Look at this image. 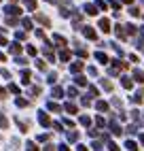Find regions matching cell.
<instances>
[{
    "mask_svg": "<svg viewBox=\"0 0 144 151\" xmlns=\"http://www.w3.org/2000/svg\"><path fill=\"white\" fill-rule=\"evenodd\" d=\"M21 26H24L26 30H30V28H32V22H30V19H21Z\"/></svg>",
    "mask_w": 144,
    "mask_h": 151,
    "instance_id": "cb8c5ba5",
    "label": "cell"
},
{
    "mask_svg": "<svg viewBox=\"0 0 144 151\" xmlns=\"http://www.w3.org/2000/svg\"><path fill=\"white\" fill-rule=\"evenodd\" d=\"M81 124H83V126H89V124H91V119H89L87 115H83V117H81Z\"/></svg>",
    "mask_w": 144,
    "mask_h": 151,
    "instance_id": "4316f807",
    "label": "cell"
},
{
    "mask_svg": "<svg viewBox=\"0 0 144 151\" xmlns=\"http://www.w3.org/2000/svg\"><path fill=\"white\" fill-rule=\"evenodd\" d=\"M68 96L74 98V96H76V87H68Z\"/></svg>",
    "mask_w": 144,
    "mask_h": 151,
    "instance_id": "1f68e13d",
    "label": "cell"
},
{
    "mask_svg": "<svg viewBox=\"0 0 144 151\" xmlns=\"http://www.w3.org/2000/svg\"><path fill=\"white\" fill-rule=\"evenodd\" d=\"M26 147H28V151H38V147H36V145L32 143V140H30V143H28Z\"/></svg>",
    "mask_w": 144,
    "mask_h": 151,
    "instance_id": "83f0119b",
    "label": "cell"
},
{
    "mask_svg": "<svg viewBox=\"0 0 144 151\" xmlns=\"http://www.w3.org/2000/svg\"><path fill=\"white\" fill-rule=\"evenodd\" d=\"M110 130H112V134H121V126H119L117 122H112V124H110Z\"/></svg>",
    "mask_w": 144,
    "mask_h": 151,
    "instance_id": "8fae6325",
    "label": "cell"
},
{
    "mask_svg": "<svg viewBox=\"0 0 144 151\" xmlns=\"http://www.w3.org/2000/svg\"><path fill=\"white\" fill-rule=\"evenodd\" d=\"M38 94H40V87H38V85H36V87H32V89H30V96H34V98H36Z\"/></svg>",
    "mask_w": 144,
    "mask_h": 151,
    "instance_id": "603a6c76",
    "label": "cell"
},
{
    "mask_svg": "<svg viewBox=\"0 0 144 151\" xmlns=\"http://www.w3.org/2000/svg\"><path fill=\"white\" fill-rule=\"evenodd\" d=\"M102 87H104V89H112V85L108 81H102Z\"/></svg>",
    "mask_w": 144,
    "mask_h": 151,
    "instance_id": "8d00e7d4",
    "label": "cell"
},
{
    "mask_svg": "<svg viewBox=\"0 0 144 151\" xmlns=\"http://www.w3.org/2000/svg\"><path fill=\"white\" fill-rule=\"evenodd\" d=\"M36 22H40L43 26H51V22H49V17H45V15H36Z\"/></svg>",
    "mask_w": 144,
    "mask_h": 151,
    "instance_id": "8992f818",
    "label": "cell"
},
{
    "mask_svg": "<svg viewBox=\"0 0 144 151\" xmlns=\"http://www.w3.org/2000/svg\"><path fill=\"white\" fill-rule=\"evenodd\" d=\"M81 70H83V62H74L70 66V73H81Z\"/></svg>",
    "mask_w": 144,
    "mask_h": 151,
    "instance_id": "7a4b0ae2",
    "label": "cell"
},
{
    "mask_svg": "<svg viewBox=\"0 0 144 151\" xmlns=\"http://www.w3.org/2000/svg\"><path fill=\"white\" fill-rule=\"evenodd\" d=\"M59 151H70V149H68L66 145H59Z\"/></svg>",
    "mask_w": 144,
    "mask_h": 151,
    "instance_id": "ab89813d",
    "label": "cell"
},
{
    "mask_svg": "<svg viewBox=\"0 0 144 151\" xmlns=\"http://www.w3.org/2000/svg\"><path fill=\"white\" fill-rule=\"evenodd\" d=\"M76 138H78V132H68V140H72V143H74Z\"/></svg>",
    "mask_w": 144,
    "mask_h": 151,
    "instance_id": "d4e9b609",
    "label": "cell"
},
{
    "mask_svg": "<svg viewBox=\"0 0 144 151\" xmlns=\"http://www.w3.org/2000/svg\"><path fill=\"white\" fill-rule=\"evenodd\" d=\"M17 106H28V100H24V98H17Z\"/></svg>",
    "mask_w": 144,
    "mask_h": 151,
    "instance_id": "d6a6232c",
    "label": "cell"
},
{
    "mask_svg": "<svg viewBox=\"0 0 144 151\" xmlns=\"http://www.w3.org/2000/svg\"><path fill=\"white\" fill-rule=\"evenodd\" d=\"M28 9H30V11H36V2H34V0H26V2H24Z\"/></svg>",
    "mask_w": 144,
    "mask_h": 151,
    "instance_id": "ac0fdd59",
    "label": "cell"
},
{
    "mask_svg": "<svg viewBox=\"0 0 144 151\" xmlns=\"http://www.w3.org/2000/svg\"><path fill=\"white\" fill-rule=\"evenodd\" d=\"M4 13H6V15H17V13H19V9L13 6V4H9V6L4 9Z\"/></svg>",
    "mask_w": 144,
    "mask_h": 151,
    "instance_id": "3957f363",
    "label": "cell"
},
{
    "mask_svg": "<svg viewBox=\"0 0 144 151\" xmlns=\"http://www.w3.org/2000/svg\"><path fill=\"white\" fill-rule=\"evenodd\" d=\"M85 13H89V15H96V13H98V9H96L93 4H87V6H85Z\"/></svg>",
    "mask_w": 144,
    "mask_h": 151,
    "instance_id": "4fadbf2b",
    "label": "cell"
},
{
    "mask_svg": "<svg viewBox=\"0 0 144 151\" xmlns=\"http://www.w3.org/2000/svg\"><path fill=\"white\" fill-rule=\"evenodd\" d=\"M19 51H21V45H17V43H11V53H19Z\"/></svg>",
    "mask_w": 144,
    "mask_h": 151,
    "instance_id": "9a60e30c",
    "label": "cell"
},
{
    "mask_svg": "<svg viewBox=\"0 0 144 151\" xmlns=\"http://www.w3.org/2000/svg\"><path fill=\"white\" fill-rule=\"evenodd\" d=\"M140 140H142V145H144V134H142V136H140Z\"/></svg>",
    "mask_w": 144,
    "mask_h": 151,
    "instance_id": "f6af8a7d",
    "label": "cell"
},
{
    "mask_svg": "<svg viewBox=\"0 0 144 151\" xmlns=\"http://www.w3.org/2000/svg\"><path fill=\"white\" fill-rule=\"evenodd\" d=\"M68 113H76V104H72V102H66V106H64Z\"/></svg>",
    "mask_w": 144,
    "mask_h": 151,
    "instance_id": "e0dca14e",
    "label": "cell"
},
{
    "mask_svg": "<svg viewBox=\"0 0 144 151\" xmlns=\"http://www.w3.org/2000/svg\"><path fill=\"white\" fill-rule=\"evenodd\" d=\"M96 109H98V111H106V109H108V104L104 102V100H98V102H96Z\"/></svg>",
    "mask_w": 144,
    "mask_h": 151,
    "instance_id": "7c38bea8",
    "label": "cell"
},
{
    "mask_svg": "<svg viewBox=\"0 0 144 151\" xmlns=\"http://www.w3.org/2000/svg\"><path fill=\"white\" fill-rule=\"evenodd\" d=\"M45 151H55V149H53V145H49V147H47Z\"/></svg>",
    "mask_w": 144,
    "mask_h": 151,
    "instance_id": "7bdbcfd3",
    "label": "cell"
},
{
    "mask_svg": "<svg viewBox=\"0 0 144 151\" xmlns=\"http://www.w3.org/2000/svg\"><path fill=\"white\" fill-rule=\"evenodd\" d=\"M108 147H110V151H119V147H117V145H115V143H110V145H108Z\"/></svg>",
    "mask_w": 144,
    "mask_h": 151,
    "instance_id": "f35d334b",
    "label": "cell"
},
{
    "mask_svg": "<svg viewBox=\"0 0 144 151\" xmlns=\"http://www.w3.org/2000/svg\"><path fill=\"white\" fill-rule=\"evenodd\" d=\"M15 36H17V41H24V38H26V32H17Z\"/></svg>",
    "mask_w": 144,
    "mask_h": 151,
    "instance_id": "e575fe53",
    "label": "cell"
},
{
    "mask_svg": "<svg viewBox=\"0 0 144 151\" xmlns=\"http://www.w3.org/2000/svg\"><path fill=\"white\" fill-rule=\"evenodd\" d=\"M21 81L24 83H30V70H24V73H21Z\"/></svg>",
    "mask_w": 144,
    "mask_h": 151,
    "instance_id": "ffe728a7",
    "label": "cell"
},
{
    "mask_svg": "<svg viewBox=\"0 0 144 151\" xmlns=\"http://www.w3.org/2000/svg\"><path fill=\"white\" fill-rule=\"evenodd\" d=\"M9 92H13V94H19V87H17L15 83H11V85H9Z\"/></svg>",
    "mask_w": 144,
    "mask_h": 151,
    "instance_id": "484cf974",
    "label": "cell"
},
{
    "mask_svg": "<svg viewBox=\"0 0 144 151\" xmlns=\"http://www.w3.org/2000/svg\"><path fill=\"white\" fill-rule=\"evenodd\" d=\"M74 81H76L78 85H85V83H87V79H85V77H76V79H74Z\"/></svg>",
    "mask_w": 144,
    "mask_h": 151,
    "instance_id": "f546056e",
    "label": "cell"
},
{
    "mask_svg": "<svg viewBox=\"0 0 144 151\" xmlns=\"http://www.w3.org/2000/svg\"><path fill=\"white\" fill-rule=\"evenodd\" d=\"M0 128H2V130H6V128H9V119H6L2 113H0Z\"/></svg>",
    "mask_w": 144,
    "mask_h": 151,
    "instance_id": "ba28073f",
    "label": "cell"
},
{
    "mask_svg": "<svg viewBox=\"0 0 144 151\" xmlns=\"http://www.w3.org/2000/svg\"><path fill=\"white\" fill-rule=\"evenodd\" d=\"M123 87H131V81H129V79L125 77V79H123Z\"/></svg>",
    "mask_w": 144,
    "mask_h": 151,
    "instance_id": "d590c367",
    "label": "cell"
},
{
    "mask_svg": "<svg viewBox=\"0 0 144 151\" xmlns=\"http://www.w3.org/2000/svg\"><path fill=\"white\" fill-rule=\"evenodd\" d=\"M38 122H40V126H45V128L53 126V122H51V119H49V115H47V113H43V111H40V113H38Z\"/></svg>",
    "mask_w": 144,
    "mask_h": 151,
    "instance_id": "6da1fadb",
    "label": "cell"
},
{
    "mask_svg": "<svg viewBox=\"0 0 144 151\" xmlns=\"http://www.w3.org/2000/svg\"><path fill=\"white\" fill-rule=\"evenodd\" d=\"M6 24H9V26H15V24H17V19H13V17H9V19H6Z\"/></svg>",
    "mask_w": 144,
    "mask_h": 151,
    "instance_id": "74e56055",
    "label": "cell"
},
{
    "mask_svg": "<svg viewBox=\"0 0 144 151\" xmlns=\"http://www.w3.org/2000/svg\"><path fill=\"white\" fill-rule=\"evenodd\" d=\"M125 147H127L129 151H138V145L133 143V140H127V145H125Z\"/></svg>",
    "mask_w": 144,
    "mask_h": 151,
    "instance_id": "44dd1931",
    "label": "cell"
},
{
    "mask_svg": "<svg viewBox=\"0 0 144 151\" xmlns=\"http://www.w3.org/2000/svg\"><path fill=\"white\" fill-rule=\"evenodd\" d=\"M133 77H136V81L144 83V73H142V70H136V73H133Z\"/></svg>",
    "mask_w": 144,
    "mask_h": 151,
    "instance_id": "5bb4252c",
    "label": "cell"
},
{
    "mask_svg": "<svg viewBox=\"0 0 144 151\" xmlns=\"http://www.w3.org/2000/svg\"><path fill=\"white\" fill-rule=\"evenodd\" d=\"M59 60H61V62H68V60H70V51H68V49H64V51L59 53Z\"/></svg>",
    "mask_w": 144,
    "mask_h": 151,
    "instance_id": "9c48e42d",
    "label": "cell"
},
{
    "mask_svg": "<svg viewBox=\"0 0 144 151\" xmlns=\"http://www.w3.org/2000/svg\"><path fill=\"white\" fill-rule=\"evenodd\" d=\"M49 109L53 111V113H59V111H61V109H59V106H57V104L53 102V100H51V102H49Z\"/></svg>",
    "mask_w": 144,
    "mask_h": 151,
    "instance_id": "7402d4cb",
    "label": "cell"
},
{
    "mask_svg": "<svg viewBox=\"0 0 144 151\" xmlns=\"http://www.w3.org/2000/svg\"><path fill=\"white\" fill-rule=\"evenodd\" d=\"M78 151H89V149L87 147H78Z\"/></svg>",
    "mask_w": 144,
    "mask_h": 151,
    "instance_id": "ee69618b",
    "label": "cell"
},
{
    "mask_svg": "<svg viewBox=\"0 0 144 151\" xmlns=\"http://www.w3.org/2000/svg\"><path fill=\"white\" fill-rule=\"evenodd\" d=\"M4 60H6V58H4V53H2V51H0V62H4Z\"/></svg>",
    "mask_w": 144,
    "mask_h": 151,
    "instance_id": "60d3db41",
    "label": "cell"
},
{
    "mask_svg": "<svg viewBox=\"0 0 144 151\" xmlns=\"http://www.w3.org/2000/svg\"><path fill=\"white\" fill-rule=\"evenodd\" d=\"M96 60H98V62H102V64H106V62H108V58L102 53V51H98V53H96Z\"/></svg>",
    "mask_w": 144,
    "mask_h": 151,
    "instance_id": "30bf717a",
    "label": "cell"
},
{
    "mask_svg": "<svg viewBox=\"0 0 144 151\" xmlns=\"http://www.w3.org/2000/svg\"><path fill=\"white\" fill-rule=\"evenodd\" d=\"M83 34H85V36H87V38H91V41H93V38H96V32H93V30H91V28H89V26H87V28H85V30H83Z\"/></svg>",
    "mask_w": 144,
    "mask_h": 151,
    "instance_id": "5b68a950",
    "label": "cell"
},
{
    "mask_svg": "<svg viewBox=\"0 0 144 151\" xmlns=\"http://www.w3.org/2000/svg\"><path fill=\"white\" fill-rule=\"evenodd\" d=\"M51 96H53V98H61V87H53V89H51Z\"/></svg>",
    "mask_w": 144,
    "mask_h": 151,
    "instance_id": "2e32d148",
    "label": "cell"
},
{
    "mask_svg": "<svg viewBox=\"0 0 144 151\" xmlns=\"http://www.w3.org/2000/svg\"><path fill=\"white\" fill-rule=\"evenodd\" d=\"M15 62H17V64H21V66H26V64H28V60H26V58H19V55H17V60H15Z\"/></svg>",
    "mask_w": 144,
    "mask_h": 151,
    "instance_id": "4dcf8cb0",
    "label": "cell"
},
{
    "mask_svg": "<svg viewBox=\"0 0 144 151\" xmlns=\"http://www.w3.org/2000/svg\"><path fill=\"white\" fill-rule=\"evenodd\" d=\"M28 53H30V55H36V47L30 45V47H28Z\"/></svg>",
    "mask_w": 144,
    "mask_h": 151,
    "instance_id": "836d02e7",
    "label": "cell"
},
{
    "mask_svg": "<svg viewBox=\"0 0 144 151\" xmlns=\"http://www.w3.org/2000/svg\"><path fill=\"white\" fill-rule=\"evenodd\" d=\"M15 122H17L19 128H21V132H26V130H28V122H24V119H19V117H15Z\"/></svg>",
    "mask_w": 144,
    "mask_h": 151,
    "instance_id": "52a82bcc",
    "label": "cell"
},
{
    "mask_svg": "<svg viewBox=\"0 0 144 151\" xmlns=\"http://www.w3.org/2000/svg\"><path fill=\"white\" fill-rule=\"evenodd\" d=\"M53 41L59 43V45H66V38H64V36H59V34H53Z\"/></svg>",
    "mask_w": 144,
    "mask_h": 151,
    "instance_id": "d6986e66",
    "label": "cell"
},
{
    "mask_svg": "<svg viewBox=\"0 0 144 151\" xmlns=\"http://www.w3.org/2000/svg\"><path fill=\"white\" fill-rule=\"evenodd\" d=\"M4 94H6V92H4V89H2V87H0V98H4Z\"/></svg>",
    "mask_w": 144,
    "mask_h": 151,
    "instance_id": "b9f144b4",
    "label": "cell"
},
{
    "mask_svg": "<svg viewBox=\"0 0 144 151\" xmlns=\"http://www.w3.org/2000/svg\"><path fill=\"white\" fill-rule=\"evenodd\" d=\"M100 30H104V32L110 30V22H108V19H100Z\"/></svg>",
    "mask_w": 144,
    "mask_h": 151,
    "instance_id": "277c9868",
    "label": "cell"
},
{
    "mask_svg": "<svg viewBox=\"0 0 144 151\" xmlns=\"http://www.w3.org/2000/svg\"><path fill=\"white\" fill-rule=\"evenodd\" d=\"M47 81H49V83H55V81H57V75H55V73H51V75H49V79H47Z\"/></svg>",
    "mask_w": 144,
    "mask_h": 151,
    "instance_id": "f1b7e54d",
    "label": "cell"
}]
</instances>
